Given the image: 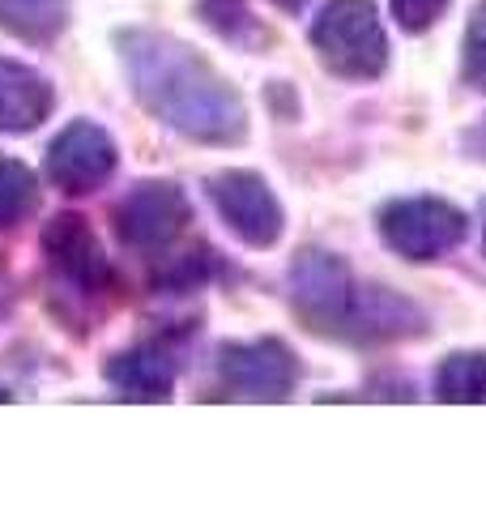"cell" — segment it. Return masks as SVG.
<instances>
[{"instance_id":"1","label":"cell","mask_w":486,"mask_h":512,"mask_svg":"<svg viewBox=\"0 0 486 512\" xmlns=\"http://www.w3.org/2000/svg\"><path fill=\"white\" fill-rule=\"evenodd\" d=\"M120 56L141 107L205 146H239L248 137V107L239 90L209 64L197 47L162 30H124Z\"/></svg>"},{"instance_id":"2","label":"cell","mask_w":486,"mask_h":512,"mask_svg":"<svg viewBox=\"0 0 486 512\" xmlns=\"http://www.w3.org/2000/svg\"><path fill=\"white\" fill-rule=\"evenodd\" d=\"M312 47L333 77L376 82L388 69V35L376 0H329L312 22Z\"/></svg>"},{"instance_id":"3","label":"cell","mask_w":486,"mask_h":512,"mask_svg":"<svg viewBox=\"0 0 486 512\" xmlns=\"http://www.w3.org/2000/svg\"><path fill=\"white\" fill-rule=\"evenodd\" d=\"M380 239L405 261H440L452 248H461L469 235V218L444 197H397L380 205L376 214Z\"/></svg>"},{"instance_id":"4","label":"cell","mask_w":486,"mask_h":512,"mask_svg":"<svg viewBox=\"0 0 486 512\" xmlns=\"http://www.w3.org/2000/svg\"><path fill=\"white\" fill-rule=\"evenodd\" d=\"M354 291H359V282H354L350 265L333 252L307 248L295 256V265H290V299H295V312L303 316L307 329L324 333V338H342Z\"/></svg>"},{"instance_id":"5","label":"cell","mask_w":486,"mask_h":512,"mask_svg":"<svg viewBox=\"0 0 486 512\" xmlns=\"http://www.w3.org/2000/svg\"><path fill=\"white\" fill-rule=\"evenodd\" d=\"M218 380L243 402H286L299 384L295 350L278 338L218 346Z\"/></svg>"},{"instance_id":"6","label":"cell","mask_w":486,"mask_h":512,"mask_svg":"<svg viewBox=\"0 0 486 512\" xmlns=\"http://www.w3.org/2000/svg\"><path fill=\"white\" fill-rule=\"evenodd\" d=\"M209 201L218 205L222 222L248 248H273L286 231L282 201L273 197L265 175H256V171H218L209 180Z\"/></svg>"},{"instance_id":"7","label":"cell","mask_w":486,"mask_h":512,"mask_svg":"<svg viewBox=\"0 0 486 512\" xmlns=\"http://www.w3.org/2000/svg\"><path fill=\"white\" fill-rule=\"evenodd\" d=\"M43 256L77 299H103L116 286V269H111L103 244L86 227V218H77V214H60L47 222Z\"/></svg>"},{"instance_id":"8","label":"cell","mask_w":486,"mask_h":512,"mask_svg":"<svg viewBox=\"0 0 486 512\" xmlns=\"http://www.w3.org/2000/svg\"><path fill=\"white\" fill-rule=\"evenodd\" d=\"M192 205L184 188L167 180H145L116 205V231L128 248L137 252H162L188 231Z\"/></svg>"},{"instance_id":"9","label":"cell","mask_w":486,"mask_h":512,"mask_svg":"<svg viewBox=\"0 0 486 512\" xmlns=\"http://www.w3.org/2000/svg\"><path fill=\"white\" fill-rule=\"evenodd\" d=\"M116 171V141L94 120H73L47 150V180L60 192H94Z\"/></svg>"},{"instance_id":"10","label":"cell","mask_w":486,"mask_h":512,"mask_svg":"<svg viewBox=\"0 0 486 512\" xmlns=\"http://www.w3.org/2000/svg\"><path fill=\"white\" fill-rule=\"evenodd\" d=\"M427 333V312L414 299H405L388 286L376 282H359L342 329V342H359V346H376V342H414Z\"/></svg>"},{"instance_id":"11","label":"cell","mask_w":486,"mask_h":512,"mask_svg":"<svg viewBox=\"0 0 486 512\" xmlns=\"http://www.w3.org/2000/svg\"><path fill=\"white\" fill-rule=\"evenodd\" d=\"M103 376L116 384V393L128 397V402H167L175 389V359L167 346L150 342L116 355L103 367Z\"/></svg>"},{"instance_id":"12","label":"cell","mask_w":486,"mask_h":512,"mask_svg":"<svg viewBox=\"0 0 486 512\" xmlns=\"http://www.w3.org/2000/svg\"><path fill=\"white\" fill-rule=\"evenodd\" d=\"M52 111V86L18 60H0V133H30Z\"/></svg>"},{"instance_id":"13","label":"cell","mask_w":486,"mask_h":512,"mask_svg":"<svg viewBox=\"0 0 486 512\" xmlns=\"http://www.w3.org/2000/svg\"><path fill=\"white\" fill-rule=\"evenodd\" d=\"M435 397L448 406H486V350H452L435 372Z\"/></svg>"},{"instance_id":"14","label":"cell","mask_w":486,"mask_h":512,"mask_svg":"<svg viewBox=\"0 0 486 512\" xmlns=\"http://www.w3.org/2000/svg\"><path fill=\"white\" fill-rule=\"evenodd\" d=\"M69 22V0H0V30L26 43H52Z\"/></svg>"},{"instance_id":"15","label":"cell","mask_w":486,"mask_h":512,"mask_svg":"<svg viewBox=\"0 0 486 512\" xmlns=\"http://www.w3.org/2000/svg\"><path fill=\"white\" fill-rule=\"evenodd\" d=\"M39 210V180L30 175L26 163L0 154V231L22 227Z\"/></svg>"},{"instance_id":"16","label":"cell","mask_w":486,"mask_h":512,"mask_svg":"<svg viewBox=\"0 0 486 512\" xmlns=\"http://www.w3.org/2000/svg\"><path fill=\"white\" fill-rule=\"evenodd\" d=\"M201 18L209 30H218L226 43H239V47H256V43H269V35L261 30V22L252 18V9L243 0H201Z\"/></svg>"},{"instance_id":"17","label":"cell","mask_w":486,"mask_h":512,"mask_svg":"<svg viewBox=\"0 0 486 512\" xmlns=\"http://www.w3.org/2000/svg\"><path fill=\"white\" fill-rule=\"evenodd\" d=\"M461 77L486 94V0H478L474 13H469V26L461 39Z\"/></svg>"},{"instance_id":"18","label":"cell","mask_w":486,"mask_h":512,"mask_svg":"<svg viewBox=\"0 0 486 512\" xmlns=\"http://www.w3.org/2000/svg\"><path fill=\"white\" fill-rule=\"evenodd\" d=\"M388 5H393V18L405 35H423V30H431L444 18L452 0H388Z\"/></svg>"},{"instance_id":"19","label":"cell","mask_w":486,"mask_h":512,"mask_svg":"<svg viewBox=\"0 0 486 512\" xmlns=\"http://www.w3.org/2000/svg\"><path fill=\"white\" fill-rule=\"evenodd\" d=\"M209 269H214L209 252H192V256H184V261H175L171 269H162L158 286H167V291H192V286H201L209 278Z\"/></svg>"},{"instance_id":"20","label":"cell","mask_w":486,"mask_h":512,"mask_svg":"<svg viewBox=\"0 0 486 512\" xmlns=\"http://www.w3.org/2000/svg\"><path fill=\"white\" fill-rule=\"evenodd\" d=\"M9 308H13V278H9V269L0 265V320L9 316Z\"/></svg>"},{"instance_id":"21","label":"cell","mask_w":486,"mask_h":512,"mask_svg":"<svg viewBox=\"0 0 486 512\" xmlns=\"http://www.w3.org/2000/svg\"><path fill=\"white\" fill-rule=\"evenodd\" d=\"M273 5H278V9H286V13H299V9L307 5V0H273Z\"/></svg>"},{"instance_id":"22","label":"cell","mask_w":486,"mask_h":512,"mask_svg":"<svg viewBox=\"0 0 486 512\" xmlns=\"http://www.w3.org/2000/svg\"><path fill=\"white\" fill-rule=\"evenodd\" d=\"M482 252H486V201H482Z\"/></svg>"},{"instance_id":"23","label":"cell","mask_w":486,"mask_h":512,"mask_svg":"<svg viewBox=\"0 0 486 512\" xmlns=\"http://www.w3.org/2000/svg\"><path fill=\"white\" fill-rule=\"evenodd\" d=\"M0 402H9V393H5V389H0Z\"/></svg>"},{"instance_id":"24","label":"cell","mask_w":486,"mask_h":512,"mask_svg":"<svg viewBox=\"0 0 486 512\" xmlns=\"http://www.w3.org/2000/svg\"><path fill=\"white\" fill-rule=\"evenodd\" d=\"M478 128H482V133H486V120H482V124H478ZM482 158H486V150H482Z\"/></svg>"}]
</instances>
